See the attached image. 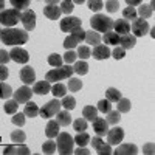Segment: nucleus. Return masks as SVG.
Here are the masks:
<instances>
[{
  "mask_svg": "<svg viewBox=\"0 0 155 155\" xmlns=\"http://www.w3.org/2000/svg\"><path fill=\"white\" fill-rule=\"evenodd\" d=\"M121 120V113L118 110H110L106 116V121L109 123V126H116Z\"/></svg>",
  "mask_w": 155,
  "mask_h": 155,
  "instance_id": "34",
  "label": "nucleus"
},
{
  "mask_svg": "<svg viewBox=\"0 0 155 155\" xmlns=\"http://www.w3.org/2000/svg\"><path fill=\"white\" fill-rule=\"evenodd\" d=\"M153 150H155V146H153V143H147V144H144L143 146V153H146V155H153Z\"/></svg>",
  "mask_w": 155,
  "mask_h": 155,
  "instance_id": "57",
  "label": "nucleus"
},
{
  "mask_svg": "<svg viewBox=\"0 0 155 155\" xmlns=\"http://www.w3.org/2000/svg\"><path fill=\"white\" fill-rule=\"evenodd\" d=\"M96 152H98L99 155H110L113 150H112V146H110L109 143H102V144L96 149Z\"/></svg>",
  "mask_w": 155,
  "mask_h": 155,
  "instance_id": "54",
  "label": "nucleus"
},
{
  "mask_svg": "<svg viewBox=\"0 0 155 155\" xmlns=\"http://www.w3.org/2000/svg\"><path fill=\"white\" fill-rule=\"evenodd\" d=\"M59 123L54 120H50L48 123H47V127H45V135H47V138H51V140H54L58 135H59Z\"/></svg>",
  "mask_w": 155,
  "mask_h": 155,
  "instance_id": "24",
  "label": "nucleus"
},
{
  "mask_svg": "<svg viewBox=\"0 0 155 155\" xmlns=\"http://www.w3.org/2000/svg\"><path fill=\"white\" fill-rule=\"evenodd\" d=\"M102 42L106 45H113V47H118L120 45V36L116 34L115 31H109L102 36Z\"/></svg>",
  "mask_w": 155,
  "mask_h": 155,
  "instance_id": "29",
  "label": "nucleus"
},
{
  "mask_svg": "<svg viewBox=\"0 0 155 155\" xmlns=\"http://www.w3.org/2000/svg\"><path fill=\"white\" fill-rule=\"evenodd\" d=\"M124 56H126V50H124V48H121L120 45H118V47H113V50H112V58H113V59L120 61V59H123Z\"/></svg>",
  "mask_w": 155,
  "mask_h": 155,
  "instance_id": "51",
  "label": "nucleus"
},
{
  "mask_svg": "<svg viewBox=\"0 0 155 155\" xmlns=\"http://www.w3.org/2000/svg\"><path fill=\"white\" fill-rule=\"evenodd\" d=\"M137 17H138V14H137V9H135V8L127 6V8L123 11V19L127 20V22H134Z\"/></svg>",
  "mask_w": 155,
  "mask_h": 155,
  "instance_id": "41",
  "label": "nucleus"
},
{
  "mask_svg": "<svg viewBox=\"0 0 155 155\" xmlns=\"http://www.w3.org/2000/svg\"><path fill=\"white\" fill-rule=\"evenodd\" d=\"M8 78V68L6 65H0V79H2V82Z\"/></svg>",
  "mask_w": 155,
  "mask_h": 155,
  "instance_id": "58",
  "label": "nucleus"
},
{
  "mask_svg": "<svg viewBox=\"0 0 155 155\" xmlns=\"http://www.w3.org/2000/svg\"><path fill=\"white\" fill-rule=\"evenodd\" d=\"M23 113L27 115L28 118H34V116H37L39 113H41V109H39V106L36 104V102H31V101H28L27 104H25Z\"/></svg>",
  "mask_w": 155,
  "mask_h": 155,
  "instance_id": "28",
  "label": "nucleus"
},
{
  "mask_svg": "<svg viewBox=\"0 0 155 155\" xmlns=\"http://www.w3.org/2000/svg\"><path fill=\"white\" fill-rule=\"evenodd\" d=\"M25 120H27V115H25V113H19V112L16 115H12V118H11L12 124L17 126V127H23L25 126Z\"/></svg>",
  "mask_w": 155,
  "mask_h": 155,
  "instance_id": "47",
  "label": "nucleus"
},
{
  "mask_svg": "<svg viewBox=\"0 0 155 155\" xmlns=\"http://www.w3.org/2000/svg\"><path fill=\"white\" fill-rule=\"evenodd\" d=\"M20 79L25 85H30V84H34L36 82V73H34V68L30 67V65H25L22 67L20 70Z\"/></svg>",
  "mask_w": 155,
  "mask_h": 155,
  "instance_id": "16",
  "label": "nucleus"
},
{
  "mask_svg": "<svg viewBox=\"0 0 155 155\" xmlns=\"http://www.w3.org/2000/svg\"><path fill=\"white\" fill-rule=\"evenodd\" d=\"M48 64H50V65H54V68L56 67H62L64 65V58L61 54L53 53V54L48 56Z\"/></svg>",
  "mask_w": 155,
  "mask_h": 155,
  "instance_id": "44",
  "label": "nucleus"
},
{
  "mask_svg": "<svg viewBox=\"0 0 155 155\" xmlns=\"http://www.w3.org/2000/svg\"><path fill=\"white\" fill-rule=\"evenodd\" d=\"M85 39V31L82 28H78L73 33H70V36L64 41V48L65 50H73L79 42H82Z\"/></svg>",
  "mask_w": 155,
  "mask_h": 155,
  "instance_id": "7",
  "label": "nucleus"
},
{
  "mask_svg": "<svg viewBox=\"0 0 155 155\" xmlns=\"http://www.w3.org/2000/svg\"><path fill=\"white\" fill-rule=\"evenodd\" d=\"M153 9H155L153 2H150V3H143V5H140V9L137 11V14L140 16V19L147 20L149 17H152V14H153Z\"/></svg>",
  "mask_w": 155,
  "mask_h": 155,
  "instance_id": "21",
  "label": "nucleus"
},
{
  "mask_svg": "<svg viewBox=\"0 0 155 155\" xmlns=\"http://www.w3.org/2000/svg\"><path fill=\"white\" fill-rule=\"evenodd\" d=\"M121 98H123V95H121V92H120L118 88L110 87V88H107V90H106V99H107V101H110L112 104H113V102H118Z\"/></svg>",
  "mask_w": 155,
  "mask_h": 155,
  "instance_id": "30",
  "label": "nucleus"
},
{
  "mask_svg": "<svg viewBox=\"0 0 155 155\" xmlns=\"http://www.w3.org/2000/svg\"><path fill=\"white\" fill-rule=\"evenodd\" d=\"M92 56L96 59V61H106L112 56V51L107 45H96L93 50H92Z\"/></svg>",
  "mask_w": 155,
  "mask_h": 155,
  "instance_id": "15",
  "label": "nucleus"
},
{
  "mask_svg": "<svg viewBox=\"0 0 155 155\" xmlns=\"http://www.w3.org/2000/svg\"><path fill=\"white\" fill-rule=\"evenodd\" d=\"M116 110H118L120 113H127L129 110H130V101H129L127 98H121L118 102H116Z\"/></svg>",
  "mask_w": 155,
  "mask_h": 155,
  "instance_id": "38",
  "label": "nucleus"
},
{
  "mask_svg": "<svg viewBox=\"0 0 155 155\" xmlns=\"http://www.w3.org/2000/svg\"><path fill=\"white\" fill-rule=\"evenodd\" d=\"M22 20V12L17 11V9H5L2 11L0 14V22H2L3 27L6 28H11V27H16V25Z\"/></svg>",
  "mask_w": 155,
  "mask_h": 155,
  "instance_id": "5",
  "label": "nucleus"
},
{
  "mask_svg": "<svg viewBox=\"0 0 155 155\" xmlns=\"http://www.w3.org/2000/svg\"><path fill=\"white\" fill-rule=\"evenodd\" d=\"M113 31L118 34V36H123V34H129L130 33V23L124 19H118L115 20L113 23Z\"/></svg>",
  "mask_w": 155,
  "mask_h": 155,
  "instance_id": "19",
  "label": "nucleus"
},
{
  "mask_svg": "<svg viewBox=\"0 0 155 155\" xmlns=\"http://www.w3.org/2000/svg\"><path fill=\"white\" fill-rule=\"evenodd\" d=\"M28 155L30 153V149L27 147V146H25L23 143L20 144H14V146H5L3 147V155Z\"/></svg>",
  "mask_w": 155,
  "mask_h": 155,
  "instance_id": "17",
  "label": "nucleus"
},
{
  "mask_svg": "<svg viewBox=\"0 0 155 155\" xmlns=\"http://www.w3.org/2000/svg\"><path fill=\"white\" fill-rule=\"evenodd\" d=\"M48 5L44 8V14L47 16V19H50V20H58L59 19V16L62 14L61 12V8L58 6V3H61V2H47Z\"/></svg>",
  "mask_w": 155,
  "mask_h": 155,
  "instance_id": "12",
  "label": "nucleus"
},
{
  "mask_svg": "<svg viewBox=\"0 0 155 155\" xmlns=\"http://www.w3.org/2000/svg\"><path fill=\"white\" fill-rule=\"evenodd\" d=\"M73 153H74V155H88L90 152H88V149H85V147H82V146H78V149L73 150Z\"/></svg>",
  "mask_w": 155,
  "mask_h": 155,
  "instance_id": "59",
  "label": "nucleus"
},
{
  "mask_svg": "<svg viewBox=\"0 0 155 155\" xmlns=\"http://www.w3.org/2000/svg\"><path fill=\"white\" fill-rule=\"evenodd\" d=\"M58 150V146H56V143L53 140H48V141H45V143L42 144V152L44 153H47V155H50V153H54Z\"/></svg>",
  "mask_w": 155,
  "mask_h": 155,
  "instance_id": "40",
  "label": "nucleus"
},
{
  "mask_svg": "<svg viewBox=\"0 0 155 155\" xmlns=\"http://www.w3.org/2000/svg\"><path fill=\"white\" fill-rule=\"evenodd\" d=\"M11 140L14 141V143H25V140H27V134H25L23 130H20V129H16L14 132L11 134Z\"/></svg>",
  "mask_w": 155,
  "mask_h": 155,
  "instance_id": "43",
  "label": "nucleus"
},
{
  "mask_svg": "<svg viewBox=\"0 0 155 155\" xmlns=\"http://www.w3.org/2000/svg\"><path fill=\"white\" fill-rule=\"evenodd\" d=\"M0 39L5 45H11V47H19L27 44L28 39V31L25 28H3L0 33Z\"/></svg>",
  "mask_w": 155,
  "mask_h": 155,
  "instance_id": "1",
  "label": "nucleus"
},
{
  "mask_svg": "<svg viewBox=\"0 0 155 155\" xmlns=\"http://www.w3.org/2000/svg\"><path fill=\"white\" fill-rule=\"evenodd\" d=\"M150 25L147 23V20H143V19H140V17H137L132 23H130V31L134 33V36L135 37H143V36H146L150 30Z\"/></svg>",
  "mask_w": 155,
  "mask_h": 155,
  "instance_id": "8",
  "label": "nucleus"
},
{
  "mask_svg": "<svg viewBox=\"0 0 155 155\" xmlns=\"http://www.w3.org/2000/svg\"><path fill=\"white\" fill-rule=\"evenodd\" d=\"M56 121L59 123L61 127H67L71 124V115H70V110H61L58 115H56Z\"/></svg>",
  "mask_w": 155,
  "mask_h": 155,
  "instance_id": "26",
  "label": "nucleus"
},
{
  "mask_svg": "<svg viewBox=\"0 0 155 155\" xmlns=\"http://www.w3.org/2000/svg\"><path fill=\"white\" fill-rule=\"evenodd\" d=\"M127 6H130V8H135V6H138L141 2H140V0H127Z\"/></svg>",
  "mask_w": 155,
  "mask_h": 155,
  "instance_id": "60",
  "label": "nucleus"
},
{
  "mask_svg": "<svg viewBox=\"0 0 155 155\" xmlns=\"http://www.w3.org/2000/svg\"><path fill=\"white\" fill-rule=\"evenodd\" d=\"M74 73L73 67L70 65H62V67H56L53 70H50L47 74H45V81H48L50 84L51 82H59L62 79H65V78H71Z\"/></svg>",
  "mask_w": 155,
  "mask_h": 155,
  "instance_id": "3",
  "label": "nucleus"
},
{
  "mask_svg": "<svg viewBox=\"0 0 155 155\" xmlns=\"http://www.w3.org/2000/svg\"><path fill=\"white\" fill-rule=\"evenodd\" d=\"M3 109L9 115H16L17 113V109H19V102L16 99H6V102L3 104Z\"/></svg>",
  "mask_w": 155,
  "mask_h": 155,
  "instance_id": "32",
  "label": "nucleus"
},
{
  "mask_svg": "<svg viewBox=\"0 0 155 155\" xmlns=\"http://www.w3.org/2000/svg\"><path fill=\"white\" fill-rule=\"evenodd\" d=\"M0 98L2 99H9L11 98V95H12V88H11V85H8L6 82H2V85H0Z\"/></svg>",
  "mask_w": 155,
  "mask_h": 155,
  "instance_id": "48",
  "label": "nucleus"
},
{
  "mask_svg": "<svg viewBox=\"0 0 155 155\" xmlns=\"http://www.w3.org/2000/svg\"><path fill=\"white\" fill-rule=\"evenodd\" d=\"M102 6H104V3H102L101 0H90L88 2V8H90V11H93V12H99L102 9Z\"/></svg>",
  "mask_w": 155,
  "mask_h": 155,
  "instance_id": "52",
  "label": "nucleus"
},
{
  "mask_svg": "<svg viewBox=\"0 0 155 155\" xmlns=\"http://www.w3.org/2000/svg\"><path fill=\"white\" fill-rule=\"evenodd\" d=\"M93 130H95V134L99 135V137L107 135V132H109V123H107L106 120H102L101 116H98V118L93 121Z\"/></svg>",
  "mask_w": 155,
  "mask_h": 155,
  "instance_id": "18",
  "label": "nucleus"
},
{
  "mask_svg": "<svg viewBox=\"0 0 155 155\" xmlns=\"http://www.w3.org/2000/svg\"><path fill=\"white\" fill-rule=\"evenodd\" d=\"M101 41H102V36L93 30H88L85 31V39H84V42H87L88 45H92V47H96V45H101Z\"/></svg>",
  "mask_w": 155,
  "mask_h": 155,
  "instance_id": "23",
  "label": "nucleus"
},
{
  "mask_svg": "<svg viewBox=\"0 0 155 155\" xmlns=\"http://www.w3.org/2000/svg\"><path fill=\"white\" fill-rule=\"evenodd\" d=\"M73 3H78V5H81V3H85V2H84V0H74Z\"/></svg>",
  "mask_w": 155,
  "mask_h": 155,
  "instance_id": "61",
  "label": "nucleus"
},
{
  "mask_svg": "<svg viewBox=\"0 0 155 155\" xmlns=\"http://www.w3.org/2000/svg\"><path fill=\"white\" fill-rule=\"evenodd\" d=\"M73 70H74V73H76V74L84 76V74H87V73H88V64H87L85 61H78V62L74 64Z\"/></svg>",
  "mask_w": 155,
  "mask_h": 155,
  "instance_id": "36",
  "label": "nucleus"
},
{
  "mask_svg": "<svg viewBox=\"0 0 155 155\" xmlns=\"http://www.w3.org/2000/svg\"><path fill=\"white\" fill-rule=\"evenodd\" d=\"M104 141H102V138L99 137V135H96V137H93V138H90V144H92V147L93 149H98Z\"/></svg>",
  "mask_w": 155,
  "mask_h": 155,
  "instance_id": "56",
  "label": "nucleus"
},
{
  "mask_svg": "<svg viewBox=\"0 0 155 155\" xmlns=\"http://www.w3.org/2000/svg\"><path fill=\"white\" fill-rule=\"evenodd\" d=\"M74 143H76L78 146L85 147V146L90 143V135H88L87 132H78V135L74 137Z\"/></svg>",
  "mask_w": 155,
  "mask_h": 155,
  "instance_id": "35",
  "label": "nucleus"
},
{
  "mask_svg": "<svg viewBox=\"0 0 155 155\" xmlns=\"http://www.w3.org/2000/svg\"><path fill=\"white\" fill-rule=\"evenodd\" d=\"M140 150H138V147L135 146V144H130V143H127V144H121V146H118L115 149V152H112V153H115V155H137Z\"/></svg>",
  "mask_w": 155,
  "mask_h": 155,
  "instance_id": "20",
  "label": "nucleus"
},
{
  "mask_svg": "<svg viewBox=\"0 0 155 155\" xmlns=\"http://www.w3.org/2000/svg\"><path fill=\"white\" fill-rule=\"evenodd\" d=\"M106 137H107V143L110 146H118L124 140V130L121 127H113V129H110V130L107 132Z\"/></svg>",
  "mask_w": 155,
  "mask_h": 155,
  "instance_id": "10",
  "label": "nucleus"
},
{
  "mask_svg": "<svg viewBox=\"0 0 155 155\" xmlns=\"http://www.w3.org/2000/svg\"><path fill=\"white\" fill-rule=\"evenodd\" d=\"M96 109H98V112H101V113H109V112L112 110V102L104 98V99H101V101L98 102Z\"/></svg>",
  "mask_w": 155,
  "mask_h": 155,
  "instance_id": "46",
  "label": "nucleus"
},
{
  "mask_svg": "<svg viewBox=\"0 0 155 155\" xmlns=\"http://www.w3.org/2000/svg\"><path fill=\"white\" fill-rule=\"evenodd\" d=\"M82 118H85L90 123H93L98 118V109L93 107V106H85L82 109Z\"/></svg>",
  "mask_w": 155,
  "mask_h": 155,
  "instance_id": "27",
  "label": "nucleus"
},
{
  "mask_svg": "<svg viewBox=\"0 0 155 155\" xmlns=\"http://www.w3.org/2000/svg\"><path fill=\"white\" fill-rule=\"evenodd\" d=\"M88 127V121L85 118H78L76 121H73V129L76 132H85Z\"/></svg>",
  "mask_w": 155,
  "mask_h": 155,
  "instance_id": "39",
  "label": "nucleus"
},
{
  "mask_svg": "<svg viewBox=\"0 0 155 155\" xmlns=\"http://www.w3.org/2000/svg\"><path fill=\"white\" fill-rule=\"evenodd\" d=\"M33 88H30V85H22L20 88L16 90V93H14V99L17 102H28L33 96Z\"/></svg>",
  "mask_w": 155,
  "mask_h": 155,
  "instance_id": "14",
  "label": "nucleus"
},
{
  "mask_svg": "<svg viewBox=\"0 0 155 155\" xmlns=\"http://www.w3.org/2000/svg\"><path fill=\"white\" fill-rule=\"evenodd\" d=\"M9 56H11V61H14L17 64H28V61H30L28 51L20 48V47H14V48H12L9 51Z\"/></svg>",
  "mask_w": 155,
  "mask_h": 155,
  "instance_id": "11",
  "label": "nucleus"
},
{
  "mask_svg": "<svg viewBox=\"0 0 155 155\" xmlns=\"http://www.w3.org/2000/svg\"><path fill=\"white\" fill-rule=\"evenodd\" d=\"M61 107H62L61 101L54 98V99L45 102V104L41 107V113H39V115H41L42 118H53V115L56 116L61 112Z\"/></svg>",
  "mask_w": 155,
  "mask_h": 155,
  "instance_id": "6",
  "label": "nucleus"
},
{
  "mask_svg": "<svg viewBox=\"0 0 155 155\" xmlns=\"http://www.w3.org/2000/svg\"><path fill=\"white\" fill-rule=\"evenodd\" d=\"M67 88L70 90V92H73V93L79 92V90L82 88V81L79 79V78H68Z\"/></svg>",
  "mask_w": 155,
  "mask_h": 155,
  "instance_id": "31",
  "label": "nucleus"
},
{
  "mask_svg": "<svg viewBox=\"0 0 155 155\" xmlns=\"http://www.w3.org/2000/svg\"><path fill=\"white\" fill-rule=\"evenodd\" d=\"M67 90L68 88H65V85L61 84V82H56L53 87H51V92H53V96L54 98H64V96H65V93H67Z\"/></svg>",
  "mask_w": 155,
  "mask_h": 155,
  "instance_id": "33",
  "label": "nucleus"
},
{
  "mask_svg": "<svg viewBox=\"0 0 155 155\" xmlns=\"http://www.w3.org/2000/svg\"><path fill=\"white\" fill-rule=\"evenodd\" d=\"M113 23H115V20H112V17H109V16L96 14V16H93L92 19H90V25H92L93 31H96L99 34L101 33L106 34L109 31H113Z\"/></svg>",
  "mask_w": 155,
  "mask_h": 155,
  "instance_id": "2",
  "label": "nucleus"
},
{
  "mask_svg": "<svg viewBox=\"0 0 155 155\" xmlns=\"http://www.w3.org/2000/svg\"><path fill=\"white\" fill-rule=\"evenodd\" d=\"M11 61V56H9V51L6 50H0V65H6V64Z\"/></svg>",
  "mask_w": 155,
  "mask_h": 155,
  "instance_id": "55",
  "label": "nucleus"
},
{
  "mask_svg": "<svg viewBox=\"0 0 155 155\" xmlns=\"http://www.w3.org/2000/svg\"><path fill=\"white\" fill-rule=\"evenodd\" d=\"M81 25H82L81 19H78V17H74V16H67L65 19L61 20L59 28H61L64 33H73L74 30L81 28Z\"/></svg>",
  "mask_w": 155,
  "mask_h": 155,
  "instance_id": "9",
  "label": "nucleus"
},
{
  "mask_svg": "<svg viewBox=\"0 0 155 155\" xmlns=\"http://www.w3.org/2000/svg\"><path fill=\"white\" fill-rule=\"evenodd\" d=\"M62 58H64V61H65L67 65H70V64H74V62H76V59H78V53H74L73 50H68Z\"/></svg>",
  "mask_w": 155,
  "mask_h": 155,
  "instance_id": "50",
  "label": "nucleus"
},
{
  "mask_svg": "<svg viewBox=\"0 0 155 155\" xmlns=\"http://www.w3.org/2000/svg\"><path fill=\"white\" fill-rule=\"evenodd\" d=\"M11 5H12V8L14 9H17V11H27V9H30L28 6H30V0H11L9 2Z\"/></svg>",
  "mask_w": 155,
  "mask_h": 155,
  "instance_id": "37",
  "label": "nucleus"
},
{
  "mask_svg": "<svg viewBox=\"0 0 155 155\" xmlns=\"http://www.w3.org/2000/svg\"><path fill=\"white\" fill-rule=\"evenodd\" d=\"M61 104H62V107L65 109V110H73L74 107H76V99L73 98V96H64L62 98V101H61Z\"/></svg>",
  "mask_w": 155,
  "mask_h": 155,
  "instance_id": "42",
  "label": "nucleus"
},
{
  "mask_svg": "<svg viewBox=\"0 0 155 155\" xmlns=\"http://www.w3.org/2000/svg\"><path fill=\"white\" fill-rule=\"evenodd\" d=\"M61 12L62 14H65V16H68V14H71L73 12V8H74V5H73V2L71 0H64V2H61Z\"/></svg>",
  "mask_w": 155,
  "mask_h": 155,
  "instance_id": "45",
  "label": "nucleus"
},
{
  "mask_svg": "<svg viewBox=\"0 0 155 155\" xmlns=\"http://www.w3.org/2000/svg\"><path fill=\"white\" fill-rule=\"evenodd\" d=\"M73 144H74V138H71L70 134L62 132L56 137V146H58V152L61 155H70L73 153Z\"/></svg>",
  "mask_w": 155,
  "mask_h": 155,
  "instance_id": "4",
  "label": "nucleus"
},
{
  "mask_svg": "<svg viewBox=\"0 0 155 155\" xmlns=\"http://www.w3.org/2000/svg\"><path fill=\"white\" fill-rule=\"evenodd\" d=\"M33 92L36 95H47L51 92V84L48 81H39V82H34V87H33Z\"/></svg>",
  "mask_w": 155,
  "mask_h": 155,
  "instance_id": "25",
  "label": "nucleus"
},
{
  "mask_svg": "<svg viewBox=\"0 0 155 155\" xmlns=\"http://www.w3.org/2000/svg\"><path fill=\"white\" fill-rule=\"evenodd\" d=\"M135 44H137V37H135L134 34L129 33V34H123V36H120V47L124 48L126 51H127V50H130V48H134Z\"/></svg>",
  "mask_w": 155,
  "mask_h": 155,
  "instance_id": "22",
  "label": "nucleus"
},
{
  "mask_svg": "<svg viewBox=\"0 0 155 155\" xmlns=\"http://www.w3.org/2000/svg\"><path fill=\"white\" fill-rule=\"evenodd\" d=\"M22 25H23V28L27 30V31H31L36 28V14H34V11L31 9H27V11H23L22 12Z\"/></svg>",
  "mask_w": 155,
  "mask_h": 155,
  "instance_id": "13",
  "label": "nucleus"
},
{
  "mask_svg": "<svg viewBox=\"0 0 155 155\" xmlns=\"http://www.w3.org/2000/svg\"><path fill=\"white\" fill-rule=\"evenodd\" d=\"M104 6L109 12H116L120 9V2H116V0H109V2L104 3Z\"/></svg>",
  "mask_w": 155,
  "mask_h": 155,
  "instance_id": "53",
  "label": "nucleus"
},
{
  "mask_svg": "<svg viewBox=\"0 0 155 155\" xmlns=\"http://www.w3.org/2000/svg\"><path fill=\"white\" fill-rule=\"evenodd\" d=\"M90 54H92V51H90V47L87 45H82V47H78V58H81L82 61L88 59Z\"/></svg>",
  "mask_w": 155,
  "mask_h": 155,
  "instance_id": "49",
  "label": "nucleus"
}]
</instances>
